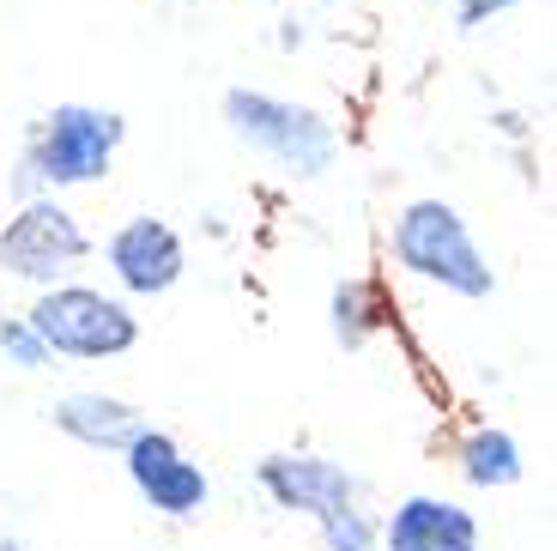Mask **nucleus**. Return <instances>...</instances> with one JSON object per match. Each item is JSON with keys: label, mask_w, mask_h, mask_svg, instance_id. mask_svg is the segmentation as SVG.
I'll return each mask as SVG.
<instances>
[{"label": "nucleus", "mask_w": 557, "mask_h": 551, "mask_svg": "<svg viewBox=\"0 0 557 551\" xmlns=\"http://www.w3.org/2000/svg\"><path fill=\"white\" fill-rule=\"evenodd\" d=\"M30 328H37V340L49 345V352H61V358H115V352H127V345L139 340L127 304H115L103 291H85V285L49 291V297L30 309Z\"/></svg>", "instance_id": "2"}, {"label": "nucleus", "mask_w": 557, "mask_h": 551, "mask_svg": "<svg viewBox=\"0 0 557 551\" xmlns=\"http://www.w3.org/2000/svg\"><path fill=\"white\" fill-rule=\"evenodd\" d=\"M321 534H327V546L334 551H370V522H363L358 510H334V515H321Z\"/></svg>", "instance_id": "12"}, {"label": "nucleus", "mask_w": 557, "mask_h": 551, "mask_svg": "<svg viewBox=\"0 0 557 551\" xmlns=\"http://www.w3.org/2000/svg\"><path fill=\"white\" fill-rule=\"evenodd\" d=\"M394 255H400L412 273L443 279L448 291H460V297H491L485 255L473 248L460 212L443 207V200H418V207H406L400 231H394Z\"/></svg>", "instance_id": "1"}, {"label": "nucleus", "mask_w": 557, "mask_h": 551, "mask_svg": "<svg viewBox=\"0 0 557 551\" xmlns=\"http://www.w3.org/2000/svg\"><path fill=\"white\" fill-rule=\"evenodd\" d=\"M460 461H467V479L473 485H516L521 479V449L509 430H479Z\"/></svg>", "instance_id": "11"}, {"label": "nucleus", "mask_w": 557, "mask_h": 551, "mask_svg": "<svg viewBox=\"0 0 557 551\" xmlns=\"http://www.w3.org/2000/svg\"><path fill=\"white\" fill-rule=\"evenodd\" d=\"M0 551H18V546H0Z\"/></svg>", "instance_id": "15"}, {"label": "nucleus", "mask_w": 557, "mask_h": 551, "mask_svg": "<svg viewBox=\"0 0 557 551\" xmlns=\"http://www.w3.org/2000/svg\"><path fill=\"white\" fill-rule=\"evenodd\" d=\"M110 267H115V279H122L127 291L158 297V291H170L182 279V243H176V231H170L164 219H134V224L115 231Z\"/></svg>", "instance_id": "7"}, {"label": "nucleus", "mask_w": 557, "mask_h": 551, "mask_svg": "<svg viewBox=\"0 0 557 551\" xmlns=\"http://www.w3.org/2000/svg\"><path fill=\"white\" fill-rule=\"evenodd\" d=\"M49 418H55L67 437L91 442V449H127V442L146 430V418L134 413V406H122V400L110 394H67L49 406Z\"/></svg>", "instance_id": "10"}, {"label": "nucleus", "mask_w": 557, "mask_h": 551, "mask_svg": "<svg viewBox=\"0 0 557 551\" xmlns=\"http://www.w3.org/2000/svg\"><path fill=\"white\" fill-rule=\"evenodd\" d=\"M261 485L285 503V510H309L321 522V515L346 510L351 497H358V479H351L346 467H334V461H315V455H273L261 461Z\"/></svg>", "instance_id": "8"}, {"label": "nucleus", "mask_w": 557, "mask_h": 551, "mask_svg": "<svg viewBox=\"0 0 557 551\" xmlns=\"http://www.w3.org/2000/svg\"><path fill=\"white\" fill-rule=\"evenodd\" d=\"M127 473H134L139 497L164 515H195L207 503V473L195 461H182V449L164 437V430H139L127 442Z\"/></svg>", "instance_id": "6"}, {"label": "nucleus", "mask_w": 557, "mask_h": 551, "mask_svg": "<svg viewBox=\"0 0 557 551\" xmlns=\"http://www.w3.org/2000/svg\"><path fill=\"white\" fill-rule=\"evenodd\" d=\"M388 551H479V527L460 503L406 497L388 522Z\"/></svg>", "instance_id": "9"}, {"label": "nucleus", "mask_w": 557, "mask_h": 551, "mask_svg": "<svg viewBox=\"0 0 557 551\" xmlns=\"http://www.w3.org/2000/svg\"><path fill=\"white\" fill-rule=\"evenodd\" d=\"M85 231L73 212H61L55 200H37V207H25L13 224H7V236H0V267L13 279H30V285H55L61 273H73V267L85 261Z\"/></svg>", "instance_id": "4"}, {"label": "nucleus", "mask_w": 557, "mask_h": 551, "mask_svg": "<svg viewBox=\"0 0 557 551\" xmlns=\"http://www.w3.org/2000/svg\"><path fill=\"white\" fill-rule=\"evenodd\" d=\"M0 345H7V352H13V364H25V370H37V364L49 358V345L37 340V328H30V321H7V328H0Z\"/></svg>", "instance_id": "13"}, {"label": "nucleus", "mask_w": 557, "mask_h": 551, "mask_svg": "<svg viewBox=\"0 0 557 551\" xmlns=\"http://www.w3.org/2000/svg\"><path fill=\"white\" fill-rule=\"evenodd\" d=\"M115 146H122V115L110 110H85V103H61L42 127L37 146V176L42 182H98L110 170Z\"/></svg>", "instance_id": "5"}, {"label": "nucleus", "mask_w": 557, "mask_h": 551, "mask_svg": "<svg viewBox=\"0 0 557 551\" xmlns=\"http://www.w3.org/2000/svg\"><path fill=\"white\" fill-rule=\"evenodd\" d=\"M224 115L249 139L255 152H267L273 164L297 170V176H321V170L334 164V134L327 122L297 103H278V97H261V91H231L224 97Z\"/></svg>", "instance_id": "3"}, {"label": "nucleus", "mask_w": 557, "mask_h": 551, "mask_svg": "<svg viewBox=\"0 0 557 551\" xmlns=\"http://www.w3.org/2000/svg\"><path fill=\"white\" fill-rule=\"evenodd\" d=\"M334 309H339V340L358 345V340H363V328H370V316H363V285H346Z\"/></svg>", "instance_id": "14"}]
</instances>
